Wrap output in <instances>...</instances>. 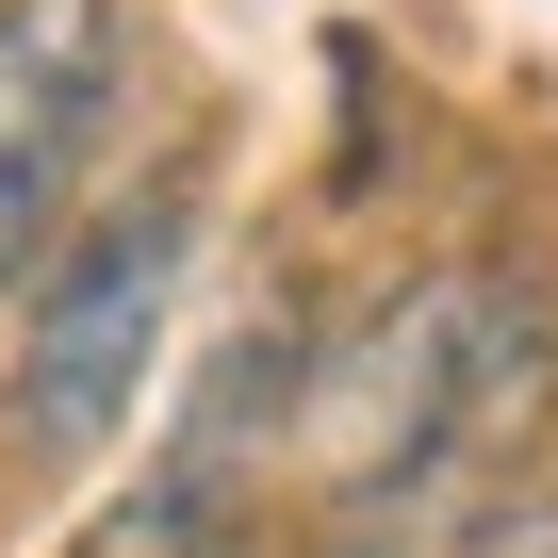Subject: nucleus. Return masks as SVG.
<instances>
[{"mask_svg": "<svg viewBox=\"0 0 558 558\" xmlns=\"http://www.w3.org/2000/svg\"><path fill=\"white\" fill-rule=\"evenodd\" d=\"M460 558H558V493H525V509H493Z\"/></svg>", "mask_w": 558, "mask_h": 558, "instance_id": "nucleus-4", "label": "nucleus"}, {"mask_svg": "<svg viewBox=\"0 0 558 558\" xmlns=\"http://www.w3.org/2000/svg\"><path fill=\"white\" fill-rule=\"evenodd\" d=\"M99 116H116V0H0V296L50 279Z\"/></svg>", "mask_w": 558, "mask_h": 558, "instance_id": "nucleus-3", "label": "nucleus"}, {"mask_svg": "<svg viewBox=\"0 0 558 558\" xmlns=\"http://www.w3.org/2000/svg\"><path fill=\"white\" fill-rule=\"evenodd\" d=\"M542 395H558V313H542V279L444 263V279H411L362 345H329V362L296 378V460L329 476L345 525H378V509H427L444 476H476Z\"/></svg>", "mask_w": 558, "mask_h": 558, "instance_id": "nucleus-1", "label": "nucleus"}, {"mask_svg": "<svg viewBox=\"0 0 558 558\" xmlns=\"http://www.w3.org/2000/svg\"><path fill=\"white\" fill-rule=\"evenodd\" d=\"M181 263H197V181H132L99 230L50 246L34 329H17V378H0V444H17V460H99V427H116V411L148 395V362H165Z\"/></svg>", "mask_w": 558, "mask_h": 558, "instance_id": "nucleus-2", "label": "nucleus"}]
</instances>
